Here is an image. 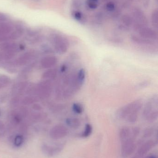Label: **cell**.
Listing matches in <instances>:
<instances>
[{
    "label": "cell",
    "mask_w": 158,
    "mask_h": 158,
    "mask_svg": "<svg viewBox=\"0 0 158 158\" xmlns=\"http://www.w3.org/2000/svg\"><path fill=\"white\" fill-rule=\"evenodd\" d=\"M83 3V0H72V5L75 8H80L81 7Z\"/></svg>",
    "instance_id": "25"
},
{
    "label": "cell",
    "mask_w": 158,
    "mask_h": 158,
    "mask_svg": "<svg viewBox=\"0 0 158 158\" xmlns=\"http://www.w3.org/2000/svg\"><path fill=\"white\" fill-rule=\"evenodd\" d=\"M63 148L64 147L62 145L50 146L45 144L42 147V150L45 155L48 156H53L59 154L62 151Z\"/></svg>",
    "instance_id": "11"
},
{
    "label": "cell",
    "mask_w": 158,
    "mask_h": 158,
    "mask_svg": "<svg viewBox=\"0 0 158 158\" xmlns=\"http://www.w3.org/2000/svg\"><path fill=\"white\" fill-rule=\"evenodd\" d=\"M133 29L140 37L153 41L158 40L157 32L147 26H136Z\"/></svg>",
    "instance_id": "3"
},
{
    "label": "cell",
    "mask_w": 158,
    "mask_h": 158,
    "mask_svg": "<svg viewBox=\"0 0 158 158\" xmlns=\"http://www.w3.org/2000/svg\"><path fill=\"white\" fill-rule=\"evenodd\" d=\"M104 9L106 15L111 17L116 18L119 15L120 12L117 10V4L112 1L107 2L104 5Z\"/></svg>",
    "instance_id": "10"
},
{
    "label": "cell",
    "mask_w": 158,
    "mask_h": 158,
    "mask_svg": "<svg viewBox=\"0 0 158 158\" xmlns=\"http://www.w3.org/2000/svg\"><path fill=\"white\" fill-rule=\"evenodd\" d=\"M54 43L58 52L61 54L66 52L68 50V41L62 36L56 35L53 38Z\"/></svg>",
    "instance_id": "6"
},
{
    "label": "cell",
    "mask_w": 158,
    "mask_h": 158,
    "mask_svg": "<svg viewBox=\"0 0 158 158\" xmlns=\"http://www.w3.org/2000/svg\"><path fill=\"white\" fill-rule=\"evenodd\" d=\"M66 123L68 126L73 129H78L81 125L80 120L78 118H68L66 119Z\"/></svg>",
    "instance_id": "15"
},
{
    "label": "cell",
    "mask_w": 158,
    "mask_h": 158,
    "mask_svg": "<svg viewBox=\"0 0 158 158\" xmlns=\"http://www.w3.org/2000/svg\"><path fill=\"white\" fill-rule=\"evenodd\" d=\"M151 21L154 28L157 29L158 27V10H155L152 13L151 16Z\"/></svg>",
    "instance_id": "20"
},
{
    "label": "cell",
    "mask_w": 158,
    "mask_h": 158,
    "mask_svg": "<svg viewBox=\"0 0 158 158\" xmlns=\"http://www.w3.org/2000/svg\"><path fill=\"white\" fill-rule=\"evenodd\" d=\"M131 40L134 43L142 46H153L155 44L154 41L145 39L138 35H132Z\"/></svg>",
    "instance_id": "12"
},
{
    "label": "cell",
    "mask_w": 158,
    "mask_h": 158,
    "mask_svg": "<svg viewBox=\"0 0 158 158\" xmlns=\"http://www.w3.org/2000/svg\"><path fill=\"white\" fill-rule=\"evenodd\" d=\"M156 144V142L154 140H149L146 141L139 148L136 155L143 157L153 148L155 147Z\"/></svg>",
    "instance_id": "9"
},
{
    "label": "cell",
    "mask_w": 158,
    "mask_h": 158,
    "mask_svg": "<svg viewBox=\"0 0 158 158\" xmlns=\"http://www.w3.org/2000/svg\"><path fill=\"white\" fill-rule=\"evenodd\" d=\"M72 111L77 114H81L83 112L84 108L82 105L79 103H75L72 106Z\"/></svg>",
    "instance_id": "18"
},
{
    "label": "cell",
    "mask_w": 158,
    "mask_h": 158,
    "mask_svg": "<svg viewBox=\"0 0 158 158\" xmlns=\"http://www.w3.org/2000/svg\"><path fill=\"white\" fill-rule=\"evenodd\" d=\"M119 135L121 142L128 138H132L131 128H130L128 126H123L120 130Z\"/></svg>",
    "instance_id": "13"
},
{
    "label": "cell",
    "mask_w": 158,
    "mask_h": 158,
    "mask_svg": "<svg viewBox=\"0 0 158 158\" xmlns=\"http://www.w3.org/2000/svg\"><path fill=\"white\" fill-rule=\"evenodd\" d=\"M67 134V129L65 126L58 125L51 129L50 136L53 140H59L66 136Z\"/></svg>",
    "instance_id": "7"
},
{
    "label": "cell",
    "mask_w": 158,
    "mask_h": 158,
    "mask_svg": "<svg viewBox=\"0 0 158 158\" xmlns=\"http://www.w3.org/2000/svg\"><path fill=\"white\" fill-rule=\"evenodd\" d=\"M99 2V0H86L85 4L90 10H95L98 7Z\"/></svg>",
    "instance_id": "17"
},
{
    "label": "cell",
    "mask_w": 158,
    "mask_h": 158,
    "mask_svg": "<svg viewBox=\"0 0 158 158\" xmlns=\"http://www.w3.org/2000/svg\"><path fill=\"white\" fill-rule=\"evenodd\" d=\"M143 157L140 156H138L137 155H135L134 156L132 157L131 158H143Z\"/></svg>",
    "instance_id": "29"
},
{
    "label": "cell",
    "mask_w": 158,
    "mask_h": 158,
    "mask_svg": "<svg viewBox=\"0 0 158 158\" xmlns=\"http://www.w3.org/2000/svg\"><path fill=\"white\" fill-rule=\"evenodd\" d=\"M92 127L91 124L87 123L85 125V129L83 132L82 133V137L83 138H87L92 134Z\"/></svg>",
    "instance_id": "19"
},
{
    "label": "cell",
    "mask_w": 158,
    "mask_h": 158,
    "mask_svg": "<svg viewBox=\"0 0 158 158\" xmlns=\"http://www.w3.org/2000/svg\"><path fill=\"white\" fill-rule=\"evenodd\" d=\"M133 25V21L130 15H124L120 19L118 24L119 29L122 31H128Z\"/></svg>",
    "instance_id": "8"
},
{
    "label": "cell",
    "mask_w": 158,
    "mask_h": 158,
    "mask_svg": "<svg viewBox=\"0 0 158 158\" xmlns=\"http://www.w3.org/2000/svg\"><path fill=\"white\" fill-rule=\"evenodd\" d=\"M146 158H157L156 156H148Z\"/></svg>",
    "instance_id": "30"
},
{
    "label": "cell",
    "mask_w": 158,
    "mask_h": 158,
    "mask_svg": "<svg viewBox=\"0 0 158 158\" xmlns=\"http://www.w3.org/2000/svg\"><path fill=\"white\" fill-rule=\"evenodd\" d=\"M72 18L77 22L81 24H84L87 22V19L84 14L78 10H74L71 12Z\"/></svg>",
    "instance_id": "14"
},
{
    "label": "cell",
    "mask_w": 158,
    "mask_h": 158,
    "mask_svg": "<svg viewBox=\"0 0 158 158\" xmlns=\"http://www.w3.org/2000/svg\"><path fill=\"white\" fill-rule=\"evenodd\" d=\"M143 107V101L137 99L119 109L116 112V116L120 119L125 120L132 114L139 113Z\"/></svg>",
    "instance_id": "2"
},
{
    "label": "cell",
    "mask_w": 158,
    "mask_h": 158,
    "mask_svg": "<svg viewBox=\"0 0 158 158\" xmlns=\"http://www.w3.org/2000/svg\"><path fill=\"white\" fill-rule=\"evenodd\" d=\"M130 16L133 21V27L135 26H147V19L143 12L139 8L133 9Z\"/></svg>",
    "instance_id": "5"
},
{
    "label": "cell",
    "mask_w": 158,
    "mask_h": 158,
    "mask_svg": "<svg viewBox=\"0 0 158 158\" xmlns=\"http://www.w3.org/2000/svg\"><path fill=\"white\" fill-rule=\"evenodd\" d=\"M104 19V14L101 12H98L95 15L94 19V22L96 24H100L102 23V21H103Z\"/></svg>",
    "instance_id": "21"
},
{
    "label": "cell",
    "mask_w": 158,
    "mask_h": 158,
    "mask_svg": "<svg viewBox=\"0 0 158 158\" xmlns=\"http://www.w3.org/2000/svg\"><path fill=\"white\" fill-rule=\"evenodd\" d=\"M24 139L21 135H17L14 139V145L16 147H19L23 144Z\"/></svg>",
    "instance_id": "23"
},
{
    "label": "cell",
    "mask_w": 158,
    "mask_h": 158,
    "mask_svg": "<svg viewBox=\"0 0 158 158\" xmlns=\"http://www.w3.org/2000/svg\"><path fill=\"white\" fill-rule=\"evenodd\" d=\"M7 20H8L7 16L3 13H0V22H6Z\"/></svg>",
    "instance_id": "26"
},
{
    "label": "cell",
    "mask_w": 158,
    "mask_h": 158,
    "mask_svg": "<svg viewBox=\"0 0 158 158\" xmlns=\"http://www.w3.org/2000/svg\"><path fill=\"white\" fill-rule=\"evenodd\" d=\"M158 102L157 95H154L149 98L144 107L143 117L148 122H154L158 119Z\"/></svg>",
    "instance_id": "1"
},
{
    "label": "cell",
    "mask_w": 158,
    "mask_h": 158,
    "mask_svg": "<svg viewBox=\"0 0 158 158\" xmlns=\"http://www.w3.org/2000/svg\"><path fill=\"white\" fill-rule=\"evenodd\" d=\"M4 133V128L3 126L0 123V137L2 136Z\"/></svg>",
    "instance_id": "27"
},
{
    "label": "cell",
    "mask_w": 158,
    "mask_h": 158,
    "mask_svg": "<svg viewBox=\"0 0 158 158\" xmlns=\"http://www.w3.org/2000/svg\"><path fill=\"white\" fill-rule=\"evenodd\" d=\"M121 156L122 158H127L132 155L136 148L135 139L129 138L121 142Z\"/></svg>",
    "instance_id": "4"
},
{
    "label": "cell",
    "mask_w": 158,
    "mask_h": 158,
    "mask_svg": "<svg viewBox=\"0 0 158 158\" xmlns=\"http://www.w3.org/2000/svg\"><path fill=\"white\" fill-rule=\"evenodd\" d=\"M154 133V129L152 128H147L146 129L144 132L143 136L145 138L150 137L153 135Z\"/></svg>",
    "instance_id": "24"
},
{
    "label": "cell",
    "mask_w": 158,
    "mask_h": 158,
    "mask_svg": "<svg viewBox=\"0 0 158 158\" xmlns=\"http://www.w3.org/2000/svg\"><path fill=\"white\" fill-rule=\"evenodd\" d=\"M140 128L138 127H134L131 128V137L135 139L140 134Z\"/></svg>",
    "instance_id": "22"
},
{
    "label": "cell",
    "mask_w": 158,
    "mask_h": 158,
    "mask_svg": "<svg viewBox=\"0 0 158 158\" xmlns=\"http://www.w3.org/2000/svg\"><path fill=\"white\" fill-rule=\"evenodd\" d=\"M77 78L79 84L82 86L83 85L86 79V72L85 69H81L77 73Z\"/></svg>",
    "instance_id": "16"
},
{
    "label": "cell",
    "mask_w": 158,
    "mask_h": 158,
    "mask_svg": "<svg viewBox=\"0 0 158 158\" xmlns=\"http://www.w3.org/2000/svg\"><path fill=\"white\" fill-rule=\"evenodd\" d=\"M67 69V67L66 65H64L62 66V67L61 68V72H64L66 71Z\"/></svg>",
    "instance_id": "28"
}]
</instances>
